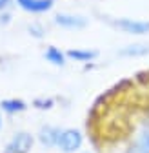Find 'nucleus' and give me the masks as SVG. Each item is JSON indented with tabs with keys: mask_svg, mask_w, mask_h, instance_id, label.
<instances>
[{
	"mask_svg": "<svg viewBox=\"0 0 149 153\" xmlns=\"http://www.w3.org/2000/svg\"><path fill=\"white\" fill-rule=\"evenodd\" d=\"M33 135L27 131H16L13 133V137L6 142L4 153H29L33 148Z\"/></svg>",
	"mask_w": 149,
	"mask_h": 153,
	"instance_id": "obj_4",
	"label": "nucleus"
},
{
	"mask_svg": "<svg viewBox=\"0 0 149 153\" xmlns=\"http://www.w3.org/2000/svg\"><path fill=\"white\" fill-rule=\"evenodd\" d=\"M0 109L6 111L7 115H18V113H24L27 109V104L22 99H4L0 102Z\"/></svg>",
	"mask_w": 149,
	"mask_h": 153,
	"instance_id": "obj_11",
	"label": "nucleus"
},
{
	"mask_svg": "<svg viewBox=\"0 0 149 153\" xmlns=\"http://www.w3.org/2000/svg\"><path fill=\"white\" fill-rule=\"evenodd\" d=\"M44 59H46V62H49L55 68H64L67 62V55H66V51H62L57 46H49L44 51Z\"/></svg>",
	"mask_w": 149,
	"mask_h": 153,
	"instance_id": "obj_10",
	"label": "nucleus"
},
{
	"mask_svg": "<svg viewBox=\"0 0 149 153\" xmlns=\"http://www.w3.org/2000/svg\"><path fill=\"white\" fill-rule=\"evenodd\" d=\"M27 29H29V35H33L35 38H42V36H44V33H46V31H44V27H42V26H38V24H31Z\"/></svg>",
	"mask_w": 149,
	"mask_h": 153,
	"instance_id": "obj_12",
	"label": "nucleus"
},
{
	"mask_svg": "<svg viewBox=\"0 0 149 153\" xmlns=\"http://www.w3.org/2000/svg\"><path fill=\"white\" fill-rule=\"evenodd\" d=\"M117 55L122 56V59H140V56H147L149 55V44H145V42L127 44V46L120 48L117 51Z\"/></svg>",
	"mask_w": 149,
	"mask_h": 153,
	"instance_id": "obj_7",
	"label": "nucleus"
},
{
	"mask_svg": "<svg viewBox=\"0 0 149 153\" xmlns=\"http://www.w3.org/2000/svg\"><path fill=\"white\" fill-rule=\"evenodd\" d=\"M55 26H58L60 29L66 31H82L89 26V20L84 15H77V13H58L53 18Z\"/></svg>",
	"mask_w": 149,
	"mask_h": 153,
	"instance_id": "obj_2",
	"label": "nucleus"
},
{
	"mask_svg": "<svg viewBox=\"0 0 149 153\" xmlns=\"http://www.w3.org/2000/svg\"><path fill=\"white\" fill-rule=\"evenodd\" d=\"M15 4L29 15H44L55 7V0H15Z\"/></svg>",
	"mask_w": 149,
	"mask_h": 153,
	"instance_id": "obj_6",
	"label": "nucleus"
},
{
	"mask_svg": "<svg viewBox=\"0 0 149 153\" xmlns=\"http://www.w3.org/2000/svg\"><path fill=\"white\" fill-rule=\"evenodd\" d=\"M125 153H149V126H144L136 133L135 140L131 142Z\"/></svg>",
	"mask_w": 149,
	"mask_h": 153,
	"instance_id": "obj_8",
	"label": "nucleus"
},
{
	"mask_svg": "<svg viewBox=\"0 0 149 153\" xmlns=\"http://www.w3.org/2000/svg\"><path fill=\"white\" fill-rule=\"evenodd\" d=\"M36 104H42V106H38V109H51V108H53V100H51V99L42 100V102H40V100H35V106H36Z\"/></svg>",
	"mask_w": 149,
	"mask_h": 153,
	"instance_id": "obj_14",
	"label": "nucleus"
},
{
	"mask_svg": "<svg viewBox=\"0 0 149 153\" xmlns=\"http://www.w3.org/2000/svg\"><path fill=\"white\" fill-rule=\"evenodd\" d=\"M84 153H93V151H84Z\"/></svg>",
	"mask_w": 149,
	"mask_h": 153,
	"instance_id": "obj_16",
	"label": "nucleus"
},
{
	"mask_svg": "<svg viewBox=\"0 0 149 153\" xmlns=\"http://www.w3.org/2000/svg\"><path fill=\"white\" fill-rule=\"evenodd\" d=\"M2 126H4V120H2V113H0V129H2Z\"/></svg>",
	"mask_w": 149,
	"mask_h": 153,
	"instance_id": "obj_15",
	"label": "nucleus"
},
{
	"mask_svg": "<svg viewBox=\"0 0 149 153\" xmlns=\"http://www.w3.org/2000/svg\"><path fill=\"white\" fill-rule=\"evenodd\" d=\"M13 2H15V0H0V13L9 11L11 6H13Z\"/></svg>",
	"mask_w": 149,
	"mask_h": 153,
	"instance_id": "obj_13",
	"label": "nucleus"
},
{
	"mask_svg": "<svg viewBox=\"0 0 149 153\" xmlns=\"http://www.w3.org/2000/svg\"><path fill=\"white\" fill-rule=\"evenodd\" d=\"M117 29H120L125 35H133V36H144L149 35V20H138V18H117L113 22Z\"/></svg>",
	"mask_w": 149,
	"mask_h": 153,
	"instance_id": "obj_3",
	"label": "nucleus"
},
{
	"mask_svg": "<svg viewBox=\"0 0 149 153\" xmlns=\"http://www.w3.org/2000/svg\"><path fill=\"white\" fill-rule=\"evenodd\" d=\"M84 146V135L77 128H62L57 149L60 153H78Z\"/></svg>",
	"mask_w": 149,
	"mask_h": 153,
	"instance_id": "obj_1",
	"label": "nucleus"
},
{
	"mask_svg": "<svg viewBox=\"0 0 149 153\" xmlns=\"http://www.w3.org/2000/svg\"><path fill=\"white\" fill-rule=\"evenodd\" d=\"M67 60H74V62H93L98 56L97 49H87V48H74V49H67Z\"/></svg>",
	"mask_w": 149,
	"mask_h": 153,
	"instance_id": "obj_9",
	"label": "nucleus"
},
{
	"mask_svg": "<svg viewBox=\"0 0 149 153\" xmlns=\"http://www.w3.org/2000/svg\"><path fill=\"white\" fill-rule=\"evenodd\" d=\"M60 131H62V128L53 126V124L40 126V129L36 131V140H38V144H40L42 148H46V149L57 148L58 137H60Z\"/></svg>",
	"mask_w": 149,
	"mask_h": 153,
	"instance_id": "obj_5",
	"label": "nucleus"
}]
</instances>
